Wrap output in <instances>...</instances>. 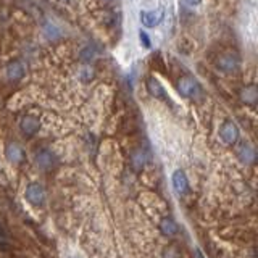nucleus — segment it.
Returning <instances> with one entry per match:
<instances>
[{
  "mask_svg": "<svg viewBox=\"0 0 258 258\" xmlns=\"http://www.w3.org/2000/svg\"><path fill=\"white\" fill-rule=\"evenodd\" d=\"M177 92H179L181 97L184 99H196V97L200 94V86L194 78L190 76H184L177 81Z\"/></svg>",
  "mask_w": 258,
  "mask_h": 258,
  "instance_id": "obj_1",
  "label": "nucleus"
},
{
  "mask_svg": "<svg viewBox=\"0 0 258 258\" xmlns=\"http://www.w3.org/2000/svg\"><path fill=\"white\" fill-rule=\"evenodd\" d=\"M45 197L47 196L44 185L39 182H31L26 187V190H24V199L34 207H42L45 204Z\"/></svg>",
  "mask_w": 258,
  "mask_h": 258,
  "instance_id": "obj_2",
  "label": "nucleus"
},
{
  "mask_svg": "<svg viewBox=\"0 0 258 258\" xmlns=\"http://www.w3.org/2000/svg\"><path fill=\"white\" fill-rule=\"evenodd\" d=\"M216 67L224 73H232L240 67V58L234 52H226L218 56Z\"/></svg>",
  "mask_w": 258,
  "mask_h": 258,
  "instance_id": "obj_3",
  "label": "nucleus"
},
{
  "mask_svg": "<svg viewBox=\"0 0 258 258\" xmlns=\"http://www.w3.org/2000/svg\"><path fill=\"white\" fill-rule=\"evenodd\" d=\"M220 137L224 144L234 145L239 139V127L237 124L231 119H226L224 123L220 126Z\"/></svg>",
  "mask_w": 258,
  "mask_h": 258,
  "instance_id": "obj_4",
  "label": "nucleus"
},
{
  "mask_svg": "<svg viewBox=\"0 0 258 258\" xmlns=\"http://www.w3.org/2000/svg\"><path fill=\"white\" fill-rule=\"evenodd\" d=\"M56 163V158H55V153L48 149H40L36 153V165L42 169V171H48L52 169Z\"/></svg>",
  "mask_w": 258,
  "mask_h": 258,
  "instance_id": "obj_5",
  "label": "nucleus"
},
{
  "mask_svg": "<svg viewBox=\"0 0 258 258\" xmlns=\"http://www.w3.org/2000/svg\"><path fill=\"white\" fill-rule=\"evenodd\" d=\"M171 182H173V189L177 196H185V194L189 192V179L182 169H176L173 173Z\"/></svg>",
  "mask_w": 258,
  "mask_h": 258,
  "instance_id": "obj_6",
  "label": "nucleus"
},
{
  "mask_svg": "<svg viewBox=\"0 0 258 258\" xmlns=\"http://www.w3.org/2000/svg\"><path fill=\"white\" fill-rule=\"evenodd\" d=\"M163 21V10H142L141 23L145 28H155Z\"/></svg>",
  "mask_w": 258,
  "mask_h": 258,
  "instance_id": "obj_7",
  "label": "nucleus"
},
{
  "mask_svg": "<svg viewBox=\"0 0 258 258\" xmlns=\"http://www.w3.org/2000/svg\"><path fill=\"white\" fill-rule=\"evenodd\" d=\"M236 155H237V158L242 161V163H245V165H252L255 161V158H256L255 149L247 142H242L239 145L237 150H236Z\"/></svg>",
  "mask_w": 258,
  "mask_h": 258,
  "instance_id": "obj_8",
  "label": "nucleus"
},
{
  "mask_svg": "<svg viewBox=\"0 0 258 258\" xmlns=\"http://www.w3.org/2000/svg\"><path fill=\"white\" fill-rule=\"evenodd\" d=\"M5 158L10 161L12 165H18L24 160V152L18 144L10 142V144H7V147H5Z\"/></svg>",
  "mask_w": 258,
  "mask_h": 258,
  "instance_id": "obj_9",
  "label": "nucleus"
},
{
  "mask_svg": "<svg viewBox=\"0 0 258 258\" xmlns=\"http://www.w3.org/2000/svg\"><path fill=\"white\" fill-rule=\"evenodd\" d=\"M40 127V123L36 116H31V115H26L23 116L21 121H20V129L24 136H34Z\"/></svg>",
  "mask_w": 258,
  "mask_h": 258,
  "instance_id": "obj_10",
  "label": "nucleus"
},
{
  "mask_svg": "<svg viewBox=\"0 0 258 258\" xmlns=\"http://www.w3.org/2000/svg\"><path fill=\"white\" fill-rule=\"evenodd\" d=\"M147 91L150 95H153L155 99H163V100H168L166 97V92H165V87L160 84V81L155 79V78H149L147 79Z\"/></svg>",
  "mask_w": 258,
  "mask_h": 258,
  "instance_id": "obj_11",
  "label": "nucleus"
},
{
  "mask_svg": "<svg viewBox=\"0 0 258 258\" xmlns=\"http://www.w3.org/2000/svg\"><path fill=\"white\" fill-rule=\"evenodd\" d=\"M24 76V67L21 61H12L7 67V78L10 81H20Z\"/></svg>",
  "mask_w": 258,
  "mask_h": 258,
  "instance_id": "obj_12",
  "label": "nucleus"
},
{
  "mask_svg": "<svg viewBox=\"0 0 258 258\" xmlns=\"http://www.w3.org/2000/svg\"><path fill=\"white\" fill-rule=\"evenodd\" d=\"M256 99H258V92H256V87L252 84V86H245L244 89L240 91V100L247 103V105H253L256 103Z\"/></svg>",
  "mask_w": 258,
  "mask_h": 258,
  "instance_id": "obj_13",
  "label": "nucleus"
},
{
  "mask_svg": "<svg viewBox=\"0 0 258 258\" xmlns=\"http://www.w3.org/2000/svg\"><path fill=\"white\" fill-rule=\"evenodd\" d=\"M160 231L165 234V236H176L177 231H179V226L173 220V218H163L160 223Z\"/></svg>",
  "mask_w": 258,
  "mask_h": 258,
  "instance_id": "obj_14",
  "label": "nucleus"
},
{
  "mask_svg": "<svg viewBox=\"0 0 258 258\" xmlns=\"http://www.w3.org/2000/svg\"><path fill=\"white\" fill-rule=\"evenodd\" d=\"M131 165H133V168L136 169V171H141V169L145 166V155H144L142 150H137V152L133 153Z\"/></svg>",
  "mask_w": 258,
  "mask_h": 258,
  "instance_id": "obj_15",
  "label": "nucleus"
},
{
  "mask_svg": "<svg viewBox=\"0 0 258 258\" xmlns=\"http://www.w3.org/2000/svg\"><path fill=\"white\" fill-rule=\"evenodd\" d=\"M163 256L165 258H181V252L174 245H169V247H166Z\"/></svg>",
  "mask_w": 258,
  "mask_h": 258,
  "instance_id": "obj_16",
  "label": "nucleus"
},
{
  "mask_svg": "<svg viewBox=\"0 0 258 258\" xmlns=\"http://www.w3.org/2000/svg\"><path fill=\"white\" fill-rule=\"evenodd\" d=\"M81 58H83L84 61H91L94 58V48L87 47L83 50V53H81Z\"/></svg>",
  "mask_w": 258,
  "mask_h": 258,
  "instance_id": "obj_17",
  "label": "nucleus"
},
{
  "mask_svg": "<svg viewBox=\"0 0 258 258\" xmlns=\"http://www.w3.org/2000/svg\"><path fill=\"white\" fill-rule=\"evenodd\" d=\"M139 37H141V44H142L145 48H150V39H149V36L145 34L144 31H141V32H139Z\"/></svg>",
  "mask_w": 258,
  "mask_h": 258,
  "instance_id": "obj_18",
  "label": "nucleus"
},
{
  "mask_svg": "<svg viewBox=\"0 0 258 258\" xmlns=\"http://www.w3.org/2000/svg\"><path fill=\"white\" fill-rule=\"evenodd\" d=\"M92 76H94V71H92L91 68H86V70L83 71V79H84V81L92 79Z\"/></svg>",
  "mask_w": 258,
  "mask_h": 258,
  "instance_id": "obj_19",
  "label": "nucleus"
},
{
  "mask_svg": "<svg viewBox=\"0 0 258 258\" xmlns=\"http://www.w3.org/2000/svg\"><path fill=\"white\" fill-rule=\"evenodd\" d=\"M184 2L187 4L189 7H197V5L202 4V0H184Z\"/></svg>",
  "mask_w": 258,
  "mask_h": 258,
  "instance_id": "obj_20",
  "label": "nucleus"
},
{
  "mask_svg": "<svg viewBox=\"0 0 258 258\" xmlns=\"http://www.w3.org/2000/svg\"><path fill=\"white\" fill-rule=\"evenodd\" d=\"M68 258H83V256H81V255H70Z\"/></svg>",
  "mask_w": 258,
  "mask_h": 258,
  "instance_id": "obj_21",
  "label": "nucleus"
},
{
  "mask_svg": "<svg viewBox=\"0 0 258 258\" xmlns=\"http://www.w3.org/2000/svg\"><path fill=\"white\" fill-rule=\"evenodd\" d=\"M199 256H200V258H204V256H202V253H200V252H199Z\"/></svg>",
  "mask_w": 258,
  "mask_h": 258,
  "instance_id": "obj_22",
  "label": "nucleus"
},
{
  "mask_svg": "<svg viewBox=\"0 0 258 258\" xmlns=\"http://www.w3.org/2000/svg\"><path fill=\"white\" fill-rule=\"evenodd\" d=\"M103 2H110V0H103Z\"/></svg>",
  "mask_w": 258,
  "mask_h": 258,
  "instance_id": "obj_23",
  "label": "nucleus"
}]
</instances>
